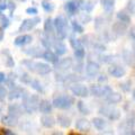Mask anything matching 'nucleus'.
<instances>
[{
    "instance_id": "32",
    "label": "nucleus",
    "mask_w": 135,
    "mask_h": 135,
    "mask_svg": "<svg viewBox=\"0 0 135 135\" xmlns=\"http://www.w3.org/2000/svg\"><path fill=\"white\" fill-rule=\"evenodd\" d=\"M60 65H61V69H66L71 65V60L70 59H65V60H62L60 62Z\"/></svg>"
},
{
    "instance_id": "35",
    "label": "nucleus",
    "mask_w": 135,
    "mask_h": 135,
    "mask_svg": "<svg viewBox=\"0 0 135 135\" xmlns=\"http://www.w3.org/2000/svg\"><path fill=\"white\" fill-rule=\"evenodd\" d=\"M7 95H8V92H7L6 88L5 87H0V99H3Z\"/></svg>"
},
{
    "instance_id": "5",
    "label": "nucleus",
    "mask_w": 135,
    "mask_h": 135,
    "mask_svg": "<svg viewBox=\"0 0 135 135\" xmlns=\"http://www.w3.org/2000/svg\"><path fill=\"white\" fill-rule=\"evenodd\" d=\"M90 91H91V94L96 97L108 96L113 92V90L108 86H92Z\"/></svg>"
},
{
    "instance_id": "10",
    "label": "nucleus",
    "mask_w": 135,
    "mask_h": 135,
    "mask_svg": "<svg viewBox=\"0 0 135 135\" xmlns=\"http://www.w3.org/2000/svg\"><path fill=\"white\" fill-rule=\"evenodd\" d=\"M86 72L90 77H95L99 73V65L95 62H88V64L86 65Z\"/></svg>"
},
{
    "instance_id": "8",
    "label": "nucleus",
    "mask_w": 135,
    "mask_h": 135,
    "mask_svg": "<svg viewBox=\"0 0 135 135\" xmlns=\"http://www.w3.org/2000/svg\"><path fill=\"white\" fill-rule=\"evenodd\" d=\"M33 70L40 74H46L51 71V68L46 63H33Z\"/></svg>"
},
{
    "instance_id": "24",
    "label": "nucleus",
    "mask_w": 135,
    "mask_h": 135,
    "mask_svg": "<svg viewBox=\"0 0 135 135\" xmlns=\"http://www.w3.org/2000/svg\"><path fill=\"white\" fill-rule=\"evenodd\" d=\"M54 20H52L51 18H47L45 20V24H44V29H45V32L47 33V34H51L53 31H54Z\"/></svg>"
},
{
    "instance_id": "34",
    "label": "nucleus",
    "mask_w": 135,
    "mask_h": 135,
    "mask_svg": "<svg viewBox=\"0 0 135 135\" xmlns=\"http://www.w3.org/2000/svg\"><path fill=\"white\" fill-rule=\"evenodd\" d=\"M9 26V19L7 18V17H1V27L2 28H7Z\"/></svg>"
},
{
    "instance_id": "31",
    "label": "nucleus",
    "mask_w": 135,
    "mask_h": 135,
    "mask_svg": "<svg viewBox=\"0 0 135 135\" xmlns=\"http://www.w3.org/2000/svg\"><path fill=\"white\" fill-rule=\"evenodd\" d=\"M20 97V90L18 89H15V90H12L10 92V95H9V99H16V98H19Z\"/></svg>"
},
{
    "instance_id": "26",
    "label": "nucleus",
    "mask_w": 135,
    "mask_h": 135,
    "mask_svg": "<svg viewBox=\"0 0 135 135\" xmlns=\"http://www.w3.org/2000/svg\"><path fill=\"white\" fill-rule=\"evenodd\" d=\"M78 108H79L80 113H82V114H90L89 108H88L86 106V104L82 103V101H78Z\"/></svg>"
},
{
    "instance_id": "15",
    "label": "nucleus",
    "mask_w": 135,
    "mask_h": 135,
    "mask_svg": "<svg viewBox=\"0 0 135 135\" xmlns=\"http://www.w3.org/2000/svg\"><path fill=\"white\" fill-rule=\"evenodd\" d=\"M43 57L45 59V61H47L50 63H56L59 61V57H57V54L52 52V51L47 50L46 52L43 54Z\"/></svg>"
},
{
    "instance_id": "16",
    "label": "nucleus",
    "mask_w": 135,
    "mask_h": 135,
    "mask_svg": "<svg viewBox=\"0 0 135 135\" xmlns=\"http://www.w3.org/2000/svg\"><path fill=\"white\" fill-rule=\"evenodd\" d=\"M38 109H40L41 113L49 114V113H51V110H52V105H51V103L47 101V100H41Z\"/></svg>"
},
{
    "instance_id": "44",
    "label": "nucleus",
    "mask_w": 135,
    "mask_h": 135,
    "mask_svg": "<svg viewBox=\"0 0 135 135\" xmlns=\"http://www.w3.org/2000/svg\"><path fill=\"white\" fill-rule=\"evenodd\" d=\"M0 112H1V109H0Z\"/></svg>"
},
{
    "instance_id": "17",
    "label": "nucleus",
    "mask_w": 135,
    "mask_h": 135,
    "mask_svg": "<svg viewBox=\"0 0 135 135\" xmlns=\"http://www.w3.org/2000/svg\"><path fill=\"white\" fill-rule=\"evenodd\" d=\"M57 122L62 127H68V126H70V124H71V119L65 115H59L57 116Z\"/></svg>"
},
{
    "instance_id": "4",
    "label": "nucleus",
    "mask_w": 135,
    "mask_h": 135,
    "mask_svg": "<svg viewBox=\"0 0 135 135\" xmlns=\"http://www.w3.org/2000/svg\"><path fill=\"white\" fill-rule=\"evenodd\" d=\"M99 113L105 115L106 117H108L109 119H113V120H116L120 117V113L118 109L116 108H113V107H104V108H100L99 109Z\"/></svg>"
},
{
    "instance_id": "41",
    "label": "nucleus",
    "mask_w": 135,
    "mask_h": 135,
    "mask_svg": "<svg viewBox=\"0 0 135 135\" xmlns=\"http://www.w3.org/2000/svg\"><path fill=\"white\" fill-rule=\"evenodd\" d=\"M133 98H134V100H135V89H134V91H133Z\"/></svg>"
},
{
    "instance_id": "3",
    "label": "nucleus",
    "mask_w": 135,
    "mask_h": 135,
    "mask_svg": "<svg viewBox=\"0 0 135 135\" xmlns=\"http://www.w3.org/2000/svg\"><path fill=\"white\" fill-rule=\"evenodd\" d=\"M40 101L41 100L38 99V97L37 96H28L24 100V104H23L24 109L27 113H34L37 108H38Z\"/></svg>"
},
{
    "instance_id": "36",
    "label": "nucleus",
    "mask_w": 135,
    "mask_h": 135,
    "mask_svg": "<svg viewBox=\"0 0 135 135\" xmlns=\"http://www.w3.org/2000/svg\"><path fill=\"white\" fill-rule=\"evenodd\" d=\"M26 12L28 15H36L37 14V9L36 8H34V7H29L26 9Z\"/></svg>"
},
{
    "instance_id": "40",
    "label": "nucleus",
    "mask_w": 135,
    "mask_h": 135,
    "mask_svg": "<svg viewBox=\"0 0 135 135\" xmlns=\"http://www.w3.org/2000/svg\"><path fill=\"white\" fill-rule=\"evenodd\" d=\"M131 34H132V37H133V38H135V27L133 28V31H132V33H131Z\"/></svg>"
},
{
    "instance_id": "38",
    "label": "nucleus",
    "mask_w": 135,
    "mask_h": 135,
    "mask_svg": "<svg viewBox=\"0 0 135 135\" xmlns=\"http://www.w3.org/2000/svg\"><path fill=\"white\" fill-rule=\"evenodd\" d=\"M7 8H8V5H6V3H3V2H0V11L6 10Z\"/></svg>"
},
{
    "instance_id": "37",
    "label": "nucleus",
    "mask_w": 135,
    "mask_h": 135,
    "mask_svg": "<svg viewBox=\"0 0 135 135\" xmlns=\"http://www.w3.org/2000/svg\"><path fill=\"white\" fill-rule=\"evenodd\" d=\"M14 134V132H11L9 129H5V128H0V135H11Z\"/></svg>"
},
{
    "instance_id": "1",
    "label": "nucleus",
    "mask_w": 135,
    "mask_h": 135,
    "mask_svg": "<svg viewBox=\"0 0 135 135\" xmlns=\"http://www.w3.org/2000/svg\"><path fill=\"white\" fill-rule=\"evenodd\" d=\"M74 103V99L72 97L64 95V96H59L56 98H54L52 105L55 108H60V109H66L70 108L72 106V104Z\"/></svg>"
},
{
    "instance_id": "29",
    "label": "nucleus",
    "mask_w": 135,
    "mask_h": 135,
    "mask_svg": "<svg viewBox=\"0 0 135 135\" xmlns=\"http://www.w3.org/2000/svg\"><path fill=\"white\" fill-rule=\"evenodd\" d=\"M72 28H73V31L75 32V33H83V27L81 26V25H80L78 22H72Z\"/></svg>"
},
{
    "instance_id": "21",
    "label": "nucleus",
    "mask_w": 135,
    "mask_h": 135,
    "mask_svg": "<svg viewBox=\"0 0 135 135\" xmlns=\"http://www.w3.org/2000/svg\"><path fill=\"white\" fill-rule=\"evenodd\" d=\"M92 123H94L95 127L97 129H104L105 127H106V122H105L104 118H94V120H92Z\"/></svg>"
},
{
    "instance_id": "27",
    "label": "nucleus",
    "mask_w": 135,
    "mask_h": 135,
    "mask_svg": "<svg viewBox=\"0 0 135 135\" xmlns=\"http://www.w3.org/2000/svg\"><path fill=\"white\" fill-rule=\"evenodd\" d=\"M70 44L73 47V50H78V49L83 47L82 44H81V42H80L79 40H75V38H71L70 40Z\"/></svg>"
},
{
    "instance_id": "2",
    "label": "nucleus",
    "mask_w": 135,
    "mask_h": 135,
    "mask_svg": "<svg viewBox=\"0 0 135 135\" xmlns=\"http://www.w3.org/2000/svg\"><path fill=\"white\" fill-rule=\"evenodd\" d=\"M54 26L56 28V33L57 36L61 40L65 38L66 37V28H68V22L63 16H57L54 19Z\"/></svg>"
},
{
    "instance_id": "13",
    "label": "nucleus",
    "mask_w": 135,
    "mask_h": 135,
    "mask_svg": "<svg viewBox=\"0 0 135 135\" xmlns=\"http://www.w3.org/2000/svg\"><path fill=\"white\" fill-rule=\"evenodd\" d=\"M75 127L82 132H88V131H90V123L87 119H79L75 123Z\"/></svg>"
},
{
    "instance_id": "30",
    "label": "nucleus",
    "mask_w": 135,
    "mask_h": 135,
    "mask_svg": "<svg viewBox=\"0 0 135 135\" xmlns=\"http://www.w3.org/2000/svg\"><path fill=\"white\" fill-rule=\"evenodd\" d=\"M32 87H33L35 90L38 91V92L43 91V89H42V84H40V82L37 81V80H33V81H32Z\"/></svg>"
},
{
    "instance_id": "25",
    "label": "nucleus",
    "mask_w": 135,
    "mask_h": 135,
    "mask_svg": "<svg viewBox=\"0 0 135 135\" xmlns=\"http://www.w3.org/2000/svg\"><path fill=\"white\" fill-rule=\"evenodd\" d=\"M114 2H115V0H100V3L101 6H103V8L105 10H112L113 7H114Z\"/></svg>"
},
{
    "instance_id": "7",
    "label": "nucleus",
    "mask_w": 135,
    "mask_h": 135,
    "mask_svg": "<svg viewBox=\"0 0 135 135\" xmlns=\"http://www.w3.org/2000/svg\"><path fill=\"white\" fill-rule=\"evenodd\" d=\"M71 91L73 92V95L79 96V97H87L89 94V90H88L87 87H84L83 84H74L71 88Z\"/></svg>"
},
{
    "instance_id": "33",
    "label": "nucleus",
    "mask_w": 135,
    "mask_h": 135,
    "mask_svg": "<svg viewBox=\"0 0 135 135\" xmlns=\"http://www.w3.org/2000/svg\"><path fill=\"white\" fill-rule=\"evenodd\" d=\"M42 7H43L46 11H52L53 10V6L51 5L50 2H47V1H43V3H42Z\"/></svg>"
},
{
    "instance_id": "18",
    "label": "nucleus",
    "mask_w": 135,
    "mask_h": 135,
    "mask_svg": "<svg viewBox=\"0 0 135 135\" xmlns=\"http://www.w3.org/2000/svg\"><path fill=\"white\" fill-rule=\"evenodd\" d=\"M107 101L110 104H117L122 101V96L119 94H116V92H112L110 95L107 96Z\"/></svg>"
},
{
    "instance_id": "39",
    "label": "nucleus",
    "mask_w": 135,
    "mask_h": 135,
    "mask_svg": "<svg viewBox=\"0 0 135 135\" xmlns=\"http://www.w3.org/2000/svg\"><path fill=\"white\" fill-rule=\"evenodd\" d=\"M5 79H6V75L2 72H0V83H2L3 81H5Z\"/></svg>"
},
{
    "instance_id": "14",
    "label": "nucleus",
    "mask_w": 135,
    "mask_h": 135,
    "mask_svg": "<svg viewBox=\"0 0 135 135\" xmlns=\"http://www.w3.org/2000/svg\"><path fill=\"white\" fill-rule=\"evenodd\" d=\"M78 3L77 2H74V1H68L65 5H64V9H65V11L68 12L69 15H74L75 12H77V10H78Z\"/></svg>"
},
{
    "instance_id": "22",
    "label": "nucleus",
    "mask_w": 135,
    "mask_h": 135,
    "mask_svg": "<svg viewBox=\"0 0 135 135\" xmlns=\"http://www.w3.org/2000/svg\"><path fill=\"white\" fill-rule=\"evenodd\" d=\"M8 112H9V115L14 116V117H18L20 114H22V108L19 106H17V105H11L8 109Z\"/></svg>"
},
{
    "instance_id": "28",
    "label": "nucleus",
    "mask_w": 135,
    "mask_h": 135,
    "mask_svg": "<svg viewBox=\"0 0 135 135\" xmlns=\"http://www.w3.org/2000/svg\"><path fill=\"white\" fill-rule=\"evenodd\" d=\"M84 54H86V52H84V49L81 47V49H78V50H74V55L75 57L78 59V60H81V59L84 57Z\"/></svg>"
},
{
    "instance_id": "12",
    "label": "nucleus",
    "mask_w": 135,
    "mask_h": 135,
    "mask_svg": "<svg viewBox=\"0 0 135 135\" xmlns=\"http://www.w3.org/2000/svg\"><path fill=\"white\" fill-rule=\"evenodd\" d=\"M109 73H110L113 77H115V78H122L125 74V70L122 66L114 65L112 68H109Z\"/></svg>"
},
{
    "instance_id": "23",
    "label": "nucleus",
    "mask_w": 135,
    "mask_h": 135,
    "mask_svg": "<svg viewBox=\"0 0 135 135\" xmlns=\"http://www.w3.org/2000/svg\"><path fill=\"white\" fill-rule=\"evenodd\" d=\"M117 18H118L119 22L124 23V24L131 23V17H129L128 14H126L125 11H119V12H118V14H117Z\"/></svg>"
},
{
    "instance_id": "6",
    "label": "nucleus",
    "mask_w": 135,
    "mask_h": 135,
    "mask_svg": "<svg viewBox=\"0 0 135 135\" xmlns=\"http://www.w3.org/2000/svg\"><path fill=\"white\" fill-rule=\"evenodd\" d=\"M40 22V18L38 17H35V18H32V19H25L23 24L20 25L19 27V32H27V31H31V29L37 25Z\"/></svg>"
},
{
    "instance_id": "20",
    "label": "nucleus",
    "mask_w": 135,
    "mask_h": 135,
    "mask_svg": "<svg viewBox=\"0 0 135 135\" xmlns=\"http://www.w3.org/2000/svg\"><path fill=\"white\" fill-rule=\"evenodd\" d=\"M2 123L8 126H15L17 124V117H14L11 115H7L2 118Z\"/></svg>"
},
{
    "instance_id": "19",
    "label": "nucleus",
    "mask_w": 135,
    "mask_h": 135,
    "mask_svg": "<svg viewBox=\"0 0 135 135\" xmlns=\"http://www.w3.org/2000/svg\"><path fill=\"white\" fill-rule=\"evenodd\" d=\"M54 50H55V53L57 54L59 56L60 55H63V54H65L66 52V46L62 43V42H59L54 45Z\"/></svg>"
},
{
    "instance_id": "9",
    "label": "nucleus",
    "mask_w": 135,
    "mask_h": 135,
    "mask_svg": "<svg viewBox=\"0 0 135 135\" xmlns=\"http://www.w3.org/2000/svg\"><path fill=\"white\" fill-rule=\"evenodd\" d=\"M32 41H33V38H32L31 35L24 34V35H20L18 37H16L15 41H14V43L17 46H24V45H26V44H29Z\"/></svg>"
},
{
    "instance_id": "42",
    "label": "nucleus",
    "mask_w": 135,
    "mask_h": 135,
    "mask_svg": "<svg viewBox=\"0 0 135 135\" xmlns=\"http://www.w3.org/2000/svg\"><path fill=\"white\" fill-rule=\"evenodd\" d=\"M129 133H131V134H135V132H129Z\"/></svg>"
},
{
    "instance_id": "11",
    "label": "nucleus",
    "mask_w": 135,
    "mask_h": 135,
    "mask_svg": "<svg viewBox=\"0 0 135 135\" xmlns=\"http://www.w3.org/2000/svg\"><path fill=\"white\" fill-rule=\"evenodd\" d=\"M41 123L43 126H45V127L50 128V127H53L54 126V124H55V119H54L51 115H49V114H45V115H43L41 117Z\"/></svg>"
},
{
    "instance_id": "43",
    "label": "nucleus",
    "mask_w": 135,
    "mask_h": 135,
    "mask_svg": "<svg viewBox=\"0 0 135 135\" xmlns=\"http://www.w3.org/2000/svg\"><path fill=\"white\" fill-rule=\"evenodd\" d=\"M134 50H135V45H134Z\"/></svg>"
}]
</instances>
